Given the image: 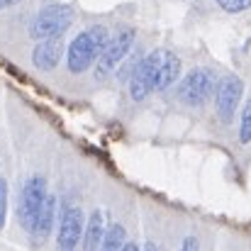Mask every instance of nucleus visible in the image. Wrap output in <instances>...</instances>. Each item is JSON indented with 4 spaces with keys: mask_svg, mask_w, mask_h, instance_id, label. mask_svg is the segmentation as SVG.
Masks as SVG:
<instances>
[{
    "mask_svg": "<svg viewBox=\"0 0 251 251\" xmlns=\"http://www.w3.org/2000/svg\"><path fill=\"white\" fill-rule=\"evenodd\" d=\"M110 42V34L105 27H90L81 34L74 37V42L69 44V54H66V61H69V71L71 74H83L88 71L95 59H100L102 49L107 47Z\"/></svg>",
    "mask_w": 251,
    "mask_h": 251,
    "instance_id": "1",
    "label": "nucleus"
},
{
    "mask_svg": "<svg viewBox=\"0 0 251 251\" xmlns=\"http://www.w3.org/2000/svg\"><path fill=\"white\" fill-rule=\"evenodd\" d=\"M132 44H134V29L132 27H120L110 37L107 47L102 49V54L98 59V76H102V78L110 76L120 66V61L127 56V51L132 49Z\"/></svg>",
    "mask_w": 251,
    "mask_h": 251,
    "instance_id": "5",
    "label": "nucleus"
},
{
    "mask_svg": "<svg viewBox=\"0 0 251 251\" xmlns=\"http://www.w3.org/2000/svg\"><path fill=\"white\" fill-rule=\"evenodd\" d=\"M47 198H49V193H47V180H44L42 176H32V178L25 183L22 195H20V205H17L20 222H22V227H25L27 232L32 229V225H34L39 210L44 207Z\"/></svg>",
    "mask_w": 251,
    "mask_h": 251,
    "instance_id": "4",
    "label": "nucleus"
},
{
    "mask_svg": "<svg viewBox=\"0 0 251 251\" xmlns=\"http://www.w3.org/2000/svg\"><path fill=\"white\" fill-rule=\"evenodd\" d=\"M85 222H83V210L78 205H66L61 212V222H59V237H56V249L59 251H76L78 242L83 239Z\"/></svg>",
    "mask_w": 251,
    "mask_h": 251,
    "instance_id": "6",
    "label": "nucleus"
},
{
    "mask_svg": "<svg viewBox=\"0 0 251 251\" xmlns=\"http://www.w3.org/2000/svg\"><path fill=\"white\" fill-rule=\"evenodd\" d=\"M54 220H56V198H54V195H49V198H47V202H44V207L39 210V215H37V220H34L32 229H29V234H32V242H34V244H44V242H47V237L51 234Z\"/></svg>",
    "mask_w": 251,
    "mask_h": 251,
    "instance_id": "10",
    "label": "nucleus"
},
{
    "mask_svg": "<svg viewBox=\"0 0 251 251\" xmlns=\"http://www.w3.org/2000/svg\"><path fill=\"white\" fill-rule=\"evenodd\" d=\"M239 142L249 144L251 142V100L247 102L244 112H242V125H239Z\"/></svg>",
    "mask_w": 251,
    "mask_h": 251,
    "instance_id": "13",
    "label": "nucleus"
},
{
    "mask_svg": "<svg viewBox=\"0 0 251 251\" xmlns=\"http://www.w3.org/2000/svg\"><path fill=\"white\" fill-rule=\"evenodd\" d=\"M215 88H217L215 71H210L205 66H198V69H193L183 76V81L178 85V98L185 105H202L205 100H210Z\"/></svg>",
    "mask_w": 251,
    "mask_h": 251,
    "instance_id": "3",
    "label": "nucleus"
},
{
    "mask_svg": "<svg viewBox=\"0 0 251 251\" xmlns=\"http://www.w3.org/2000/svg\"><path fill=\"white\" fill-rule=\"evenodd\" d=\"M180 251H198V239L195 237H185L183 244H180Z\"/></svg>",
    "mask_w": 251,
    "mask_h": 251,
    "instance_id": "16",
    "label": "nucleus"
},
{
    "mask_svg": "<svg viewBox=\"0 0 251 251\" xmlns=\"http://www.w3.org/2000/svg\"><path fill=\"white\" fill-rule=\"evenodd\" d=\"M144 251H156V247H154L151 242H147V244H144Z\"/></svg>",
    "mask_w": 251,
    "mask_h": 251,
    "instance_id": "19",
    "label": "nucleus"
},
{
    "mask_svg": "<svg viewBox=\"0 0 251 251\" xmlns=\"http://www.w3.org/2000/svg\"><path fill=\"white\" fill-rule=\"evenodd\" d=\"M105 217L100 210H95L88 222H85V232H83V247L85 251H100V244H102V237H105Z\"/></svg>",
    "mask_w": 251,
    "mask_h": 251,
    "instance_id": "11",
    "label": "nucleus"
},
{
    "mask_svg": "<svg viewBox=\"0 0 251 251\" xmlns=\"http://www.w3.org/2000/svg\"><path fill=\"white\" fill-rule=\"evenodd\" d=\"M156 90V71H154V61L151 56H144L142 64L134 69V76L129 81V95L132 100H144L147 95H151Z\"/></svg>",
    "mask_w": 251,
    "mask_h": 251,
    "instance_id": "8",
    "label": "nucleus"
},
{
    "mask_svg": "<svg viewBox=\"0 0 251 251\" xmlns=\"http://www.w3.org/2000/svg\"><path fill=\"white\" fill-rule=\"evenodd\" d=\"M217 5H220L225 12H232V15H237V12H244V10H249V7H251V0H217Z\"/></svg>",
    "mask_w": 251,
    "mask_h": 251,
    "instance_id": "14",
    "label": "nucleus"
},
{
    "mask_svg": "<svg viewBox=\"0 0 251 251\" xmlns=\"http://www.w3.org/2000/svg\"><path fill=\"white\" fill-rule=\"evenodd\" d=\"M122 251H139V247H137V244H132V242H127V244H125V249Z\"/></svg>",
    "mask_w": 251,
    "mask_h": 251,
    "instance_id": "17",
    "label": "nucleus"
},
{
    "mask_svg": "<svg viewBox=\"0 0 251 251\" xmlns=\"http://www.w3.org/2000/svg\"><path fill=\"white\" fill-rule=\"evenodd\" d=\"M61 56H64V42H61V37H56V39H44V42H39V44L34 47V51H32V64H34L39 71H51V69H56V64L61 61Z\"/></svg>",
    "mask_w": 251,
    "mask_h": 251,
    "instance_id": "9",
    "label": "nucleus"
},
{
    "mask_svg": "<svg viewBox=\"0 0 251 251\" xmlns=\"http://www.w3.org/2000/svg\"><path fill=\"white\" fill-rule=\"evenodd\" d=\"M74 22V7L71 5H47L37 12V17L29 25V34L39 42L61 37Z\"/></svg>",
    "mask_w": 251,
    "mask_h": 251,
    "instance_id": "2",
    "label": "nucleus"
},
{
    "mask_svg": "<svg viewBox=\"0 0 251 251\" xmlns=\"http://www.w3.org/2000/svg\"><path fill=\"white\" fill-rule=\"evenodd\" d=\"M7 220V180L0 178V229L5 227Z\"/></svg>",
    "mask_w": 251,
    "mask_h": 251,
    "instance_id": "15",
    "label": "nucleus"
},
{
    "mask_svg": "<svg viewBox=\"0 0 251 251\" xmlns=\"http://www.w3.org/2000/svg\"><path fill=\"white\" fill-rule=\"evenodd\" d=\"M12 2H17V0H0V7H10Z\"/></svg>",
    "mask_w": 251,
    "mask_h": 251,
    "instance_id": "18",
    "label": "nucleus"
},
{
    "mask_svg": "<svg viewBox=\"0 0 251 251\" xmlns=\"http://www.w3.org/2000/svg\"><path fill=\"white\" fill-rule=\"evenodd\" d=\"M127 244V232L122 225H110L105 237H102V244H100V251H122Z\"/></svg>",
    "mask_w": 251,
    "mask_h": 251,
    "instance_id": "12",
    "label": "nucleus"
},
{
    "mask_svg": "<svg viewBox=\"0 0 251 251\" xmlns=\"http://www.w3.org/2000/svg\"><path fill=\"white\" fill-rule=\"evenodd\" d=\"M242 95H244V81L239 76H225L217 90H215V107H217V115L222 117V122H232L239 102H242Z\"/></svg>",
    "mask_w": 251,
    "mask_h": 251,
    "instance_id": "7",
    "label": "nucleus"
}]
</instances>
